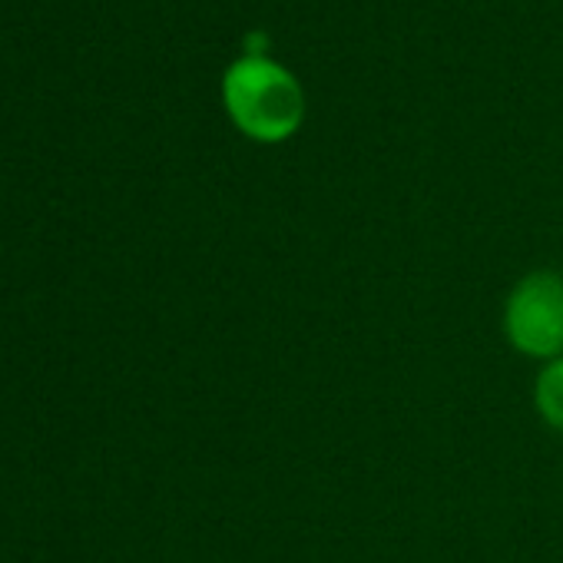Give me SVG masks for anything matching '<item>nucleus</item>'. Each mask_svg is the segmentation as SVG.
I'll return each mask as SVG.
<instances>
[{
    "label": "nucleus",
    "mask_w": 563,
    "mask_h": 563,
    "mask_svg": "<svg viewBox=\"0 0 563 563\" xmlns=\"http://www.w3.org/2000/svg\"><path fill=\"white\" fill-rule=\"evenodd\" d=\"M533 401L543 421L556 431H563V358H553L533 385Z\"/></svg>",
    "instance_id": "nucleus-3"
},
{
    "label": "nucleus",
    "mask_w": 563,
    "mask_h": 563,
    "mask_svg": "<svg viewBox=\"0 0 563 563\" xmlns=\"http://www.w3.org/2000/svg\"><path fill=\"white\" fill-rule=\"evenodd\" d=\"M222 93L235 126L258 143L289 140L306 113L296 77L265 57H245L232 64Z\"/></svg>",
    "instance_id": "nucleus-1"
},
{
    "label": "nucleus",
    "mask_w": 563,
    "mask_h": 563,
    "mask_svg": "<svg viewBox=\"0 0 563 563\" xmlns=\"http://www.w3.org/2000/svg\"><path fill=\"white\" fill-rule=\"evenodd\" d=\"M504 332L520 355L563 358V278L556 272L523 275L504 309Z\"/></svg>",
    "instance_id": "nucleus-2"
}]
</instances>
